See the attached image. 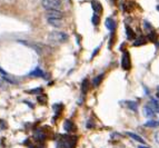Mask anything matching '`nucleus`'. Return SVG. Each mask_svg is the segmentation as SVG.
Returning <instances> with one entry per match:
<instances>
[{"label":"nucleus","instance_id":"f257e3e1","mask_svg":"<svg viewBox=\"0 0 159 148\" xmlns=\"http://www.w3.org/2000/svg\"><path fill=\"white\" fill-rule=\"evenodd\" d=\"M77 137L76 136H66L60 135L59 142H57V148H75Z\"/></svg>","mask_w":159,"mask_h":148},{"label":"nucleus","instance_id":"f03ea898","mask_svg":"<svg viewBox=\"0 0 159 148\" xmlns=\"http://www.w3.org/2000/svg\"><path fill=\"white\" fill-rule=\"evenodd\" d=\"M48 40L56 44H64L68 40V35L64 31H51L48 35Z\"/></svg>","mask_w":159,"mask_h":148},{"label":"nucleus","instance_id":"7ed1b4c3","mask_svg":"<svg viewBox=\"0 0 159 148\" xmlns=\"http://www.w3.org/2000/svg\"><path fill=\"white\" fill-rule=\"evenodd\" d=\"M41 5L47 10H61V0H42Z\"/></svg>","mask_w":159,"mask_h":148},{"label":"nucleus","instance_id":"20e7f679","mask_svg":"<svg viewBox=\"0 0 159 148\" xmlns=\"http://www.w3.org/2000/svg\"><path fill=\"white\" fill-rule=\"evenodd\" d=\"M121 68L124 70H129L131 68V60L128 51H124L121 56Z\"/></svg>","mask_w":159,"mask_h":148},{"label":"nucleus","instance_id":"39448f33","mask_svg":"<svg viewBox=\"0 0 159 148\" xmlns=\"http://www.w3.org/2000/svg\"><path fill=\"white\" fill-rule=\"evenodd\" d=\"M47 21L49 25L56 27V28H59V27L62 26V18H57V17H47Z\"/></svg>","mask_w":159,"mask_h":148},{"label":"nucleus","instance_id":"423d86ee","mask_svg":"<svg viewBox=\"0 0 159 148\" xmlns=\"http://www.w3.org/2000/svg\"><path fill=\"white\" fill-rule=\"evenodd\" d=\"M144 115L147 117V118H153V117L155 116V109H153L151 106L147 105V106L144 107Z\"/></svg>","mask_w":159,"mask_h":148},{"label":"nucleus","instance_id":"0eeeda50","mask_svg":"<svg viewBox=\"0 0 159 148\" xmlns=\"http://www.w3.org/2000/svg\"><path fill=\"white\" fill-rule=\"evenodd\" d=\"M64 128H65V130L68 131V133H71V131L76 130L74 122H70V120H66V122H64Z\"/></svg>","mask_w":159,"mask_h":148},{"label":"nucleus","instance_id":"6e6552de","mask_svg":"<svg viewBox=\"0 0 159 148\" xmlns=\"http://www.w3.org/2000/svg\"><path fill=\"white\" fill-rule=\"evenodd\" d=\"M47 17L62 18L64 17V14L61 12V10H48V12H47Z\"/></svg>","mask_w":159,"mask_h":148},{"label":"nucleus","instance_id":"1a4fd4ad","mask_svg":"<svg viewBox=\"0 0 159 148\" xmlns=\"http://www.w3.org/2000/svg\"><path fill=\"white\" fill-rule=\"evenodd\" d=\"M105 25L107 27V29H109L110 31H113V30L116 29V22L113 19H111V18H107L106 21H105Z\"/></svg>","mask_w":159,"mask_h":148},{"label":"nucleus","instance_id":"9d476101","mask_svg":"<svg viewBox=\"0 0 159 148\" xmlns=\"http://www.w3.org/2000/svg\"><path fill=\"white\" fill-rule=\"evenodd\" d=\"M91 6H93V9L97 14H101V12H102V6H101V3L99 2V1L93 0V2H91Z\"/></svg>","mask_w":159,"mask_h":148},{"label":"nucleus","instance_id":"9b49d317","mask_svg":"<svg viewBox=\"0 0 159 148\" xmlns=\"http://www.w3.org/2000/svg\"><path fill=\"white\" fill-rule=\"evenodd\" d=\"M30 77H45V74L40 68H36L35 70H32L31 73L29 74Z\"/></svg>","mask_w":159,"mask_h":148},{"label":"nucleus","instance_id":"f8f14e48","mask_svg":"<svg viewBox=\"0 0 159 148\" xmlns=\"http://www.w3.org/2000/svg\"><path fill=\"white\" fill-rule=\"evenodd\" d=\"M104 76H105V74H100V75H98L97 77H95L93 80V86L98 87L99 85L101 84V82H102V79H104Z\"/></svg>","mask_w":159,"mask_h":148},{"label":"nucleus","instance_id":"ddd939ff","mask_svg":"<svg viewBox=\"0 0 159 148\" xmlns=\"http://www.w3.org/2000/svg\"><path fill=\"white\" fill-rule=\"evenodd\" d=\"M34 138H35L36 140H43L45 139V134H43L42 130H40V129H37V130H35V133H34Z\"/></svg>","mask_w":159,"mask_h":148},{"label":"nucleus","instance_id":"4468645a","mask_svg":"<svg viewBox=\"0 0 159 148\" xmlns=\"http://www.w3.org/2000/svg\"><path fill=\"white\" fill-rule=\"evenodd\" d=\"M146 44H147V40H146V38L145 37H139L133 41V46L135 47L142 46V45H146Z\"/></svg>","mask_w":159,"mask_h":148},{"label":"nucleus","instance_id":"2eb2a0df","mask_svg":"<svg viewBox=\"0 0 159 148\" xmlns=\"http://www.w3.org/2000/svg\"><path fill=\"white\" fill-rule=\"evenodd\" d=\"M127 135L130 137V138H133V139L136 140V142H141V144H145V140L142 139V138H141L140 136H138L137 134H135V133H129V131H128Z\"/></svg>","mask_w":159,"mask_h":148},{"label":"nucleus","instance_id":"dca6fc26","mask_svg":"<svg viewBox=\"0 0 159 148\" xmlns=\"http://www.w3.org/2000/svg\"><path fill=\"white\" fill-rule=\"evenodd\" d=\"M126 34H127V37L129 40H131V39H135L136 38V35H135V32L133 31V29L130 28V27L126 26Z\"/></svg>","mask_w":159,"mask_h":148},{"label":"nucleus","instance_id":"f3484780","mask_svg":"<svg viewBox=\"0 0 159 148\" xmlns=\"http://www.w3.org/2000/svg\"><path fill=\"white\" fill-rule=\"evenodd\" d=\"M88 87H89V82H88V79H85L82 84H81V93L86 94L87 90H88Z\"/></svg>","mask_w":159,"mask_h":148},{"label":"nucleus","instance_id":"a211bd4d","mask_svg":"<svg viewBox=\"0 0 159 148\" xmlns=\"http://www.w3.org/2000/svg\"><path fill=\"white\" fill-rule=\"evenodd\" d=\"M147 37H148V39H149L150 41H156L157 40V37H158V36H157V32L155 31V30H153V31L148 32Z\"/></svg>","mask_w":159,"mask_h":148},{"label":"nucleus","instance_id":"6ab92c4d","mask_svg":"<svg viewBox=\"0 0 159 148\" xmlns=\"http://www.w3.org/2000/svg\"><path fill=\"white\" fill-rule=\"evenodd\" d=\"M149 106H151L155 110H159V102L156 99H151L150 102H149Z\"/></svg>","mask_w":159,"mask_h":148},{"label":"nucleus","instance_id":"aec40b11","mask_svg":"<svg viewBox=\"0 0 159 148\" xmlns=\"http://www.w3.org/2000/svg\"><path fill=\"white\" fill-rule=\"evenodd\" d=\"M127 105H128V107L133 111H136L137 108H138V105H137V102H127Z\"/></svg>","mask_w":159,"mask_h":148},{"label":"nucleus","instance_id":"412c9836","mask_svg":"<svg viewBox=\"0 0 159 148\" xmlns=\"http://www.w3.org/2000/svg\"><path fill=\"white\" fill-rule=\"evenodd\" d=\"M145 126H146V127H151V128L157 127V126H159V122H153V120H149L148 122H146V124H145Z\"/></svg>","mask_w":159,"mask_h":148},{"label":"nucleus","instance_id":"4be33fe9","mask_svg":"<svg viewBox=\"0 0 159 148\" xmlns=\"http://www.w3.org/2000/svg\"><path fill=\"white\" fill-rule=\"evenodd\" d=\"M93 23L95 26H98L99 23H100V17L98 15H96V14L93 16Z\"/></svg>","mask_w":159,"mask_h":148},{"label":"nucleus","instance_id":"5701e85b","mask_svg":"<svg viewBox=\"0 0 159 148\" xmlns=\"http://www.w3.org/2000/svg\"><path fill=\"white\" fill-rule=\"evenodd\" d=\"M2 79L5 80V82H9V84H17V82H16V80H14L12 78L8 77V76H2Z\"/></svg>","mask_w":159,"mask_h":148},{"label":"nucleus","instance_id":"b1692460","mask_svg":"<svg viewBox=\"0 0 159 148\" xmlns=\"http://www.w3.org/2000/svg\"><path fill=\"white\" fill-rule=\"evenodd\" d=\"M41 91H42V88H36V89H31V90H28L27 93H29V94H40Z\"/></svg>","mask_w":159,"mask_h":148},{"label":"nucleus","instance_id":"393cba45","mask_svg":"<svg viewBox=\"0 0 159 148\" xmlns=\"http://www.w3.org/2000/svg\"><path fill=\"white\" fill-rule=\"evenodd\" d=\"M144 25H145V28H146V30H147L148 32H150V31H153V30L150 23H148V21H145Z\"/></svg>","mask_w":159,"mask_h":148},{"label":"nucleus","instance_id":"a878e982","mask_svg":"<svg viewBox=\"0 0 159 148\" xmlns=\"http://www.w3.org/2000/svg\"><path fill=\"white\" fill-rule=\"evenodd\" d=\"M0 75H1V76H8V74H7L6 71L1 68V67H0Z\"/></svg>","mask_w":159,"mask_h":148},{"label":"nucleus","instance_id":"bb28decb","mask_svg":"<svg viewBox=\"0 0 159 148\" xmlns=\"http://www.w3.org/2000/svg\"><path fill=\"white\" fill-rule=\"evenodd\" d=\"M155 139H156L157 142H159V133L156 134V137H155Z\"/></svg>","mask_w":159,"mask_h":148},{"label":"nucleus","instance_id":"cd10ccee","mask_svg":"<svg viewBox=\"0 0 159 148\" xmlns=\"http://www.w3.org/2000/svg\"><path fill=\"white\" fill-rule=\"evenodd\" d=\"M138 148H149V147H145V146H139Z\"/></svg>","mask_w":159,"mask_h":148},{"label":"nucleus","instance_id":"c85d7f7f","mask_svg":"<svg viewBox=\"0 0 159 148\" xmlns=\"http://www.w3.org/2000/svg\"><path fill=\"white\" fill-rule=\"evenodd\" d=\"M157 10H158V11H159V5H158V6H157Z\"/></svg>","mask_w":159,"mask_h":148},{"label":"nucleus","instance_id":"c756f323","mask_svg":"<svg viewBox=\"0 0 159 148\" xmlns=\"http://www.w3.org/2000/svg\"><path fill=\"white\" fill-rule=\"evenodd\" d=\"M0 86H1V84H0Z\"/></svg>","mask_w":159,"mask_h":148}]
</instances>
